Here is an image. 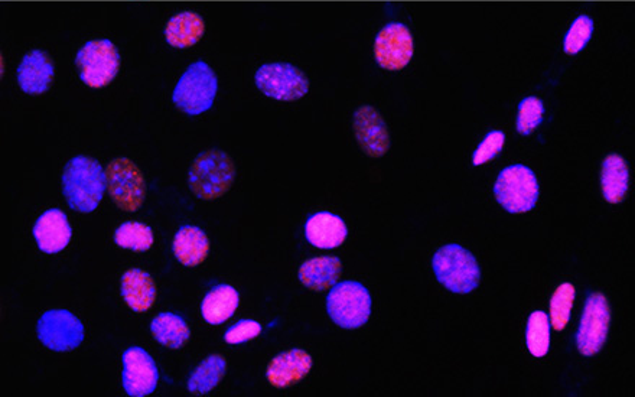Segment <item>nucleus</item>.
<instances>
[{"mask_svg": "<svg viewBox=\"0 0 635 397\" xmlns=\"http://www.w3.org/2000/svg\"><path fill=\"white\" fill-rule=\"evenodd\" d=\"M210 252V240L203 230L194 226H184L175 234L174 255L188 268L203 263Z\"/></svg>", "mask_w": 635, "mask_h": 397, "instance_id": "nucleus-21", "label": "nucleus"}, {"mask_svg": "<svg viewBox=\"0 0 635 397\" xmlns=\"http://www.w3.org/2000/svg\"><path fill=\"white\" fill-rule=\"evenodd\" d=\"M347 226L341 217L331 213H317L305 224L306 240L318 249H335L347 239Z\"/></svg>", "mask_w": 635, "mask_h": 397, "instance_id": "nucleus-18", "label": "nucleus"}, {"mask_svg": "<svg viewBox=\"0 0 635 397\" xmlns=\"http://www.w3.org/2000/svg\"><path fill=\"white\" fill-rule=\"evenodd\" d=\"M76 65L86 86L103 89L119 74L120 54L110 39H93L77 52Z\"/></svg>", "mask_w": 635, "mask_h": 397, "instance_id": "nucleus-5", "label": "nucleus"}, {"mask_svg": "<svg viewBox=\"0 0 635 397\" xmlns=\"http://www.w3.org/2000/svg\"><path fill=\"white\" fill-rule=\"evenodd\" d=\"M107 190L120 210L136 213L146 198V181L135 162L127 158L113 159L107 168Z\"/></svg>", "mask_w": 635, "mask_h": 397, "instance_id": "nucleus-8", "label": "nucleus"}, {"mask_svg": "<svg viewBox=\"0 0 635 397\" xmlns=\"http://www.w3.org/2000/svg\"><path fill=\"white\" fill-rule=\"evenodd\" d=\"M107 190L106 171L90 156H76L63 171V194L68 205L78 213H93L102 203Z\"/></svg>", "mask_w": 635, "mask_h": 397, "instance_id": "nucleus-1", "label": "nucleus"}, {"mask_svg": "<svg viewBox=\"0 0 635 397\" xmlns=\"http://www.w3.org/2000/svg\"><path fill=\"white\" fill-rule=\"evenodd\" d=\"M71 236H73V230L67 216L57 208L42 214L34 227V237L39 250L48 255H55L64 250L70 243Z\"/></svg>", "mask_w": 635, "mask_h": 397, "instance_id": "nucleus-17", "label": "nucleus"}, {"mask_svg": "<svg viewBox=\"0 0 635 397\" xmlns=\"http://www.w3.org/2000/svg\"><path fill=\"white\" fill-rule=\"evenodd\" d=\"M153 338L162 346L178 350L190 340L191 331L184 318L165 312L153 318L151 324Z\"/></svg>", "mask_w": 635, "mask_h": 397, "instance_id": "nucleus-25", "label": "nucleus"}, {"mask_svg": "<svg viewBox=\"0 0 635 397\" xmlns=\"http://www.w3.org/2000/svg\"><path fill=\"white\" fill-rule=\"evenodd\" d=\"M343 273V263L335 256L315 257L299 269V281L311 291L322 292L334 288Z\"/></svg>", "mask_w": 635, "mask_h": 397, "instance_id": "nucleus-20", "label": "nucleus"}, {"mask_svg": "<svg viewBox=\"0 0 635 397\" xmlns=\"http://www.w3.org/2000/svg\"><path fill=\"white\" fill-rule=\"evenodd\" d=\"M498 204L511 214L532 211L539 200V182L532 169L513 165L498 175L494 185Z\"/></svg>", "mask_w": 635, "mask_h": 397, "instance_id": "nucleus-7", "label": "nucleus"}, {"mask_svg": "<svg viewBox=\"0 0 635 397\" xmlns=\"http://www.w3.org/2000/svg\"><path fill=\"white\" fill-rule=\"evenodd\" d=\"M526 343L534 357H545L550 348V324L546 312L534 311L526 330Z\"/></svg>", "mask_w": 635, "mask_h": 397, "instance_id": "nucleus-28", "label": "nucleus"}, {"mask_svg": "<svg viewBox=\"0 0 635 397\" xmlns=\"http://www.w3.org/2000/svg\"><path fill=\"white\" fill-rule=\"evenodd\" d=\"M260 334H262V325H260L259 322L242 320L227 330V333L224 334V340H226V343L237 346V344L254 340V338L259 337Z\"/></svg>", "mask_w": 635, "mask_h": 397, "instance_id": "nucleus-33", "label": "nucleus"}, {"mask_svg": "<svg viewBox=\"0 0 635 397\" xmlns=\"http://www.w3.org/2000/svg\"><path fill=\"white\" fill-rule=\"evenodd\" d=\"M257 89L278 102H296L308 94L309 80L304 71L289 63L265 64L254 76Z\"/></svg>", "mask_w": 635, "mask_h": 397, "instance_id": "nucleus-9", "label": "nucleus"}, {"mask_svg": "<svg viewBox=\"0 0 635 397\" xmlns=\"http://www.w3.org/2000/svg\"><path fill=\"white\" fill-rule=\"evenodd\" d=\"M240 304L239 292L230 285H218L205 295L201 312L211 325H220L233 317Z\"/></svg>", "mask_w": 635, "mask_h": 397, "instance_id": "nucleus-24", "label": "nucleus"}, {"mask_svg": "<svg viewBox=\"0 0 635 397\" xmlns=\"http://www.w3.org/2000/svg\"><path fill=\"white\" fill-rule=\"evenodd\" d=\"M543 115H545V106L542 100L533 96L521 100L519 113H517V132L523 136L532 135L534 130L542 125Z\"/></svg>", "mask_w": 635, "mask_h": 397, "instance_id": "nucleus-31", "label": "nucleus"}, {"mask_svg": "<svg viewBox=\"0 0 635 397\" xmlns=\"http://www.w3.org/2000/svg\"><path fill=\"white\" fill-rule=\"evenodd\" d=\"M227 373V363L223 356L213 354L198 364L188 380V390L194 395H207L220 385Z\"/></svg>", "mask_w": 635, "mask_h": 397, "instance_id": "nucleus-26", "label": "nucleus"}, {"mask_svg": "<svg viewBox=\"0 0 635 397\" xmlns=\"http://www.w3.org/2000/svg\"><path fill=\"white\" fill-rule=\"evenodd\" d=\"M39 341L58 353L76 350L84 341V325L76 315L65 309H52L39 318Z\"/></svg>", "mask_w": 635, "mask_h": 397, "instance_id": "nucleus-11", "label": "nucleus"}, {"mask_svg": "<svg viewBox=\"0 0 635 397\" xmlns=\"http://www.w3.org/2000/svg\"><path fill=\"white\" fill-rule=\"evenodd\" d=\"M117 246L130 249L133 252H146L153 244V231L151 227L142 223L127 221L123 223L115 233Z\"/></svg>", "mask_w": 635, "mask_h": 397, "instance_id": "nucleus-27", "label": "nucleus"}, {"mask_svg": "<svg viewBox=\"0 0 635 397\" xmlns=\"http://www.w3.org/2000/svg\"><path fill=\"white\" fill-rule=\"evenodd\" d=\"M327 311L338 327L345 330H357L369 321L370 292L358 282L338 283L328 295Z\"/></svg>", "mask_w": 635, "mask_h": 397, "instance_id": "nucleus-6", "label": "nucleus"}, {"mask_svg": "<svg viewBox=\"0 0 635 397\" xmlns=\"http://www.w3.org/2000/svg\"><path fill=\"white\" fill-rule=\"evenodd\" d=\"M415 54L412 32L400 22L387 24L374 41V58L387 71H400L409 65Z\"/></svg>", "mask_w": 635, "mask_h": 397, "instance_id": "nucleus-12", "label": "nucleus"}, {"mask_svg": "<svg viewBox=\"0 0 635 397\" xmlns=\"http://www.w3.org/2000/svg\"><path fill=\"white\" fill-rule=\"evenodd\" d=\"M218 90V78L213 68L197 61L179 78L172 102L188 116H200L213 107Z\"/></svg>", "mask_w": 635, "mask_h": 397, "instance_id": "nucleus-4", "label": "nucleus"}, {"mask_svg": "<svg viewBox=\"0 0 635 397\" xmlns=\"http://www.w3.org/2000/svg\"><path fill=\"white\" fill-rule=\"evenodd\" d=\"M611 324V308L607 296L594 292L586 299L581 324L576 333V346L585 357L598 354L607 341Z\"/></svg>", "mask_w": 635, "mask_h": 397, "instance_id": "nucleus-10", "label": "nucleus"}, {"mask_svg": "<svg viewBox=\"0 0 635 397\" xmlns=\"http://www.w3.org/2000/svg\"><path fill=\"white\" fill-rule=\"evenodd\" d=\"M575 286L572 283H563L550 299V322L556 331H563L568 325L569 318L575 301Z\"/></svg>", "mask_w": 635, "mask_h": 397, "instance_id": "nucleus-29", "label": "nucleus"}, {"mask_svg": "<svg viewBox=\"0 0 635 397\" xmlns=\"http://www.w3.org/2000/svg\"><path fill=\"white\" fill-rule=\"evenodd\" d=\"M594 35V19L588 15H581L573 21L571 28L563 39V51L568 55L579 54Z\"/></svg>", "mask_w": 635, "mask_h": 397, "instance_id": "nucleus-30", "label": "nucleus"}, {"mask_svg": "<svg viewBox=\"0 0 635 397\" xmlns=\"http://www.w3.org/2000/svg\"><path fill=\"white\" fill-rule=\"evenodd\" d=\"M122 296L133 311H148L156 298L152 276L140 269L127 270L122 278Z\"/></svg>", "mask_w": 635, "mask_h": 397, "instance_id": "nucleus-22", "label": "nucleus"}, {"mask_svg": "<svg viewBox=\"0 0 635 397\" xmlns=\"http://www.w3.org/2000/svg\"><path fill=\"white\" fill-rule=\"evenodd\" d=\"M159 373L155 361L143 348L132 347L123 354V387L132 397H145L155 392Z\"/></svg>", "mask_w": 635, "mask_h": 397, "instance_id": "nucleus-13", "label": "nucleus"}, {"mask_svg": "<svg viewBox=\"0 0 635 397\" xmlns=\"http://www.w3.org/2000/svg\"><path fill=\"white\" fill-rule=\"evenodd\" d=\"M312 369V357L304 350L285 351L280 353L267 367V380L278 389L296 385L308 376Z\"/></svg>", "mask_w": 635, "mask_h": 397, "instance_id": "nucleus-16", "label": "nucleus"}, {"mask_svg": "<svg viewBox=\"0 0 635 397\" xmlns=\"http://www.w3.org/2000/svg\"><path fill=\"white\" fill-rule=\"evenodd\" d=\"M602 194L610 204L623 203L630 184V169L623 156L608 155L602 164L601 174Z\"/></svg>", "mask_w": 635, "mask_h": 397, "instance_id": "nucleus-23", "label": "nucleus"}, {"mask_svg": "<svg viewBox=\"0 0 635 397\" xmlns=\"http://www.w3.org/2000/svg\"><path fill=\"white\" fill-rule=\"evenodd\" d=\"M233 159L220 149H208L194 159L188 174V184L200 200H216L229 193L236 180Z\"/></svg>", "mask_w": 635, "mask_h": 397, "instance_id": "nucleus-2", "label": "nucleus"}, {"mask_svg": "<svg viewBox=\"0 0 635 397\" xmlns=\"http://www.w3.org/2000/svg\"><path fill=\"white\" fill-rule=\"evenodd\" d=\"M165 41L178 50L194 47L205 35V21L200 13L179 12L169 19L164 29Z\"/></svg>", "mask_w": 635, "mask_h": 397, "instance_id": "nucleus-19", "label": "nucleus"}, {"mask_svg": "<svg viewBox=\"0 0 635 397\" xmlns=\"http://www.w3.org/2000/svg\"><path fill=\"white\" fill-rule=\"evenodd\" d=\"M55 77L54 61L48 52L32 50L26 52L16 70L19 87L26 94L41 96L50 90Z\"/></svg>", "mask_w": 635, "mask_h": 397, "instance_id": "nucleus-15", "label": "nucleus"}, {"mask_svg": "<svg viewBox=\"0 0 635 397\" xmlns=\"http://www.w3.org/2000/svg\"><path fill=\"white\" fill-rule=\"evenodd\" d=\"M354 135L361 151L371 158H381L390 149V133L379 110L373 106L358 107L353 117Z\"/></svg>", "mask_w": 635, "mask_h": 397, "instance_id": "nucleus-14", "label": "nucleus"}, {"mask_svg": "<svg viewBox=\"0 0 635 397\" xmlns=\"http://www.w3.org/2000/svg\"><path fill=\"white\" fill-rule=\"evenodd\" d=\"M436 279L454 294H470L478 288L481 269L477 259L459 244H446L432 260Z\"/></svg>", "mask_w": 635, "mask_h": 397, "instance_id": "nucleus-3", "label": "nucleus"}, {"mask_svg": "<svg viewBox=\"0 0 635 397\" xmlns=\"http://www.w3.org/2000/svg\"><path fill=\"white\" fill-rule=\"evenodd\" d=\"M504 143H506V135L501 130H493V132L487 133L483 142L478 145L477 151L474 152V156H472V164L475 167H480V165L493 161L503 151Z\"/></svg>", "mask_w": 635, "mask_h": 397, "instance_id": "nucleus-32", "label": "nucleus"}]
</instances>
